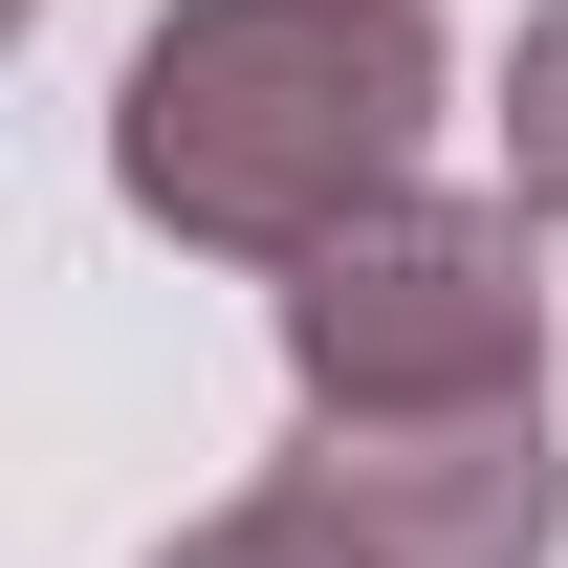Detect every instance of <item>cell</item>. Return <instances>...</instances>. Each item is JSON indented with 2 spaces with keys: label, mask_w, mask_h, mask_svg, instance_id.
<instances>
[{
  "label": "cell",
  "mask_w": 568,
  "mask_h": 568,
  "mask_svg": "<svg viewBox=\"0 0 568 568\" xmlns=\"http://www.w3.org/2000/svg\"><path fill=\"white\" fill-rule=\"evenodd\" d=\"M284 372H306V416H525L547 394L525 197H372L351 241H306L284 263Z\"/></svg>",
  "instance_id": "obj_2"
},
{
  "label": "cell",
  "mask_w": 568,
  "mask_h": 568,
  "mask_svg": "<svg viewBox=\"0 0 568 568\" xmlns=\"http://www.w3.org/2000/svg\"><path fill=\"white\" fill-rule=\"evenodd\" d=\"M547 547H568V459L525 394V416H306V459H263L153 568H547Z\"/></svg>",
  "instance_id": "obj_3"
},
{
  "label": "cell",
  "mask_w": 568,
  "mask_h": 568,
  "mask_svg": "<svg viewBox=\"0 0 568 568\" xmlns=\"http://www.w3.org/2000/svg\"><path fill=\"white\" fill-rule=\"evenodd\" d=\"M503 197L568 219V0H525V44H503Z\"/></svg>",
  "instance_id": "obj_4"
},
{
  "label": "cell",
  "mask_w": 568,
  "mask_h": 568,
  "mask_svg": "<svg viewBox=\"0 0 568 568\" xmlns=\"http://www.w3.org/2000/svg\"><path fill=\"white\" fill-rule=\"evenodd\" d=\"M437 153V22L416 0H153L110 88V175L197 263H306Z\"/></svg>",
  "instance_id": "obj_1"
}]
</instances>
